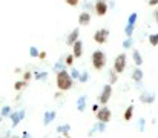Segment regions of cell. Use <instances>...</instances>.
Listing matches in <instances>:
<instances>
[{
	"label": "cell",
	"mask_w": 158,
	"mask_h": 138,
	"mask_svg": "<svg viewBox=\"0 0 158 138\" xmlns=\"http://www.w3.org/2000/svg\"><path fill=\"white\" fill-rule=\"evenodd\" d=\"M74 86V78L71 77L68 69H63L60 72H57V88L61 92H66L69 89H72Z\"/></svg>",
	"instance_id": "cell-1"
},
{
	"label": "cell",
	"mask_w": 158,
	"mask_h": 138,
	"mask_svg": "<svg viewBox=\"0 0 158 138\" xmlns=\"http://www.w3.org/2000/svg\"><path fill=\"white\" fill-rule=\"evenodd\" d=\"M91 63H92V68H94V69L102 71L106 66V63H107V57H106V54L102 49H97V51H94L92 55H91Z\"/></svg>",
	"instance_id": "cell-2"
},
{
	"label": "cell",
	"mask_w": 158,
	"mask_h": 138,
	"mask_svg": "<svg viewBox=\"0 0 158 138\" xmlns=\"http://www.w3.org/2000/svg\"><path fill=\"white\" fill-rule=\"evenodd\" d=\"M126 69H127V57H126V54H118L117 58L114 60V71L120 75Z\"/></svg>",
	"instance_id": "cell-3"
},
{
	"label": "cell",
	"mask_w": 158,
	"mask_h": 138,
	"mask_svg": "<svg viewBox=\"0 0 158 138\" xmlns=\"http://www.w3.org/2000/svg\"><path fill=\"white\" fill-rule=\"evenodd\" d=\"M110 97H112V86L107 83V85H105V86L102 88V92H100V95H98V104H100V106L107 104L109 100H110Z\"/></svg>",
	"instance_id": "cell-4"
},
{
	"label": "cell",
	"mask_w": 158,
	"mask_h": 138,
	"mask_svg": "<svg viewBox=\"0 0 158 138\" xmlns=\"http://www.w3.org/2000/svg\"><path fill=\"white\" fill-rule=\"evenodd\" d=\"M95 118H97V121H102V123H109L110 121V118H112V111L107 107V106H102L100 107V111L95 114Z\"/></svg>",
	"instance_id": "cell-5"
},
{
	"label": "cell",
	"mask_w": 158,
	"mask_h": 138,
	"mask_svg": "<svg viewBox=\"0 0 158 138\" xmlns=\"http://www.w3.org/2000/svg\"><path fill=\"white\" fill-rule=\"evenodd\" d=\"M107 39H109V29H106V28L97 29L94 32V42L97 45H105L106 42H107Z\"/></svg>",
	"instance_id": "cell-6"
},
{
	"label": "cell",
	"mask_w": 158,
	"mask_h": 138,
	"mask_svg": "<svg viewBox=\"0 0 158 138\" xmlns=\"http://www.w3.org/2000/svg\"><path fill=\"white\" fill-rule=\"evenodd\" d=\"M155 98H157L155 92H149V91L141 92V94H140V97H138L140 103H143V104H154Z\"/></svg>",
	"instance_id": "cell-7"
},
{
	"label": "cell",
	"mask_w": 158,
	"mask_h": 138,
	"mask_svg": "<svg viewBox=\"0 0 158 138\" xmlns=\"http://www.w3.org/2000/svg\"><path fill=\"white\" fill-rule=\"evenodd\" d=\"M107 9H109V5L106 3V2H100V0H97L95 2V5H94V11H95V14L97 15H100V17H103L107 14Z\"/></svg>",
	"instance_id": "cell-8"
},
{
	"label": "cell",
	"mask_w": 158,
	"mask_h": 138,
	"mask_svg": "<svg viewBox=\"0 0 158 138\" xmlns=\"http://www.w3.org/2000/svg\"><path fill=\"white\" fill-rule=\"evenodd\" d=\"M77 40H80V31L75 28V29H72V31L68 34V37H66V45L74 46V43H75Z\"/></svg>",
	"instance_id": "cell-9"
},
{
	"label": "cell",
	"mask_w": 158,
	"mask_h": 138,
	"mask_svg": "<svg viewBox=\"0 0 158 138\" xmlns=\"http://www.w3.org/2000/svg\"><path fill=\"white\" fill-rule=\"evenodd\" d=\"M91 12L89 11H81L80 12V15H78V25L80 26H89V23H91Z\"/></svg>",
	"instance_id": "cell-10"
},
{
	"label": "cell",
	"mask_w": 158,
	"mask_h": 138,
	"mask_svg": "<svg viewBox=\"0 0 158 138\" xmlns=\"http://www.w3.org/2000/svg\"><path fill=\"white\" fill-rule=\"evenodd\" d=\"M25 111L22 109V111H19V112H12L11 115H9V118H11V121H12V128H15V126H19V123L25 118Z\"/></svg>",
	"instance_id": "cell-11"
},
{
	"label": "cell",
	"mask_w": 158,
	"mask_h": 138,
	"mask_svg": "<svg viewBox=\"0 0 158 138\" xmlns=\"http://www.w3.org/2000/svg\"><path fill=\"white\" fill-rule=\"evenodd\" d=\"M106 126H107L106 123H102V121H97V123H95V124L92 126V129H91V131L88 132V137H94V135H95L97 132H102V134H103V132L106 131Z\"/></svg>",
	"instance_id": "cell-12"
},
{
	"label": "cell",
	"mask_w": 158,
	"mask_h": 138,
	"mask_svg": "<svg viewBox=\"0 0 158 138\" xmlns=\"http://www.w3.org/2000/svg\"><path fill=\"white\" fill-rule=\"evenodd\" d=\"M75 107L78 112H85L86 107H88V95H81L77 98V103H75Z\"/></svg>",
	"instance_id": "cell-13"
},
{
	"label": "cell",
	"mask_w": 158,
	"mask_h": 138,
	"mask_svg": "<svg viewBox=\"0 0 158 138\" xmlns=\"http://www.w3.org/2000/svg\"><path fill=\"white\" fill-rule=\"evenodd\" d=\"M72 55L75 58H80L83 55V42L81 40H77L74 43V46H72Z\"/></svg>",
	"instance_id": "cell-14"
},
{
	"label": "cell",
	"mask_w": 158,
	"mask_h": 138,
	"mask_svg": "<svg viewBox=\"0 0 158 138\" xmlns=\"http://www.w3.org/2000/svg\"><path fill=\"white\" fill-rule=\"evenodd\" d=\"M143 77H144V74H143V71H141V68H134V71H132V74H131V78L135 82V83H141V80H143Z\"/></svg>",
	"instance_id": "cell-15"
},
{
	"label": "cell",
	"mask_w": 158,
	"mask_h": 138,
	"mask_svg": "<svg viewBox=\"0 0 158 138\" xmlns=\"http://www.w3.org/2000/svg\"><path fill=\"white\" fill-rule=\"evenodd\" d=\"M55 117H57V112L55 111H46L45 115H43V126H49L55 120Z\"/></svg>",
	"instance_id": "cell-16"
},
{
	"label": "cell",
	"mask_w": 158,
	"mask_h": 138,
	"mask_svg": "<svg viewBox=\"0 0 158 138\" xmlns=\"http://www.w3.org/2000/svg\"><path fill=\"white\" fill-rule=\"evenodd\" d=\"M132 60H134V63H135V66L137 68H140L141 65H143V55L140 54V51L138 49H132Z\"/></svg>",
	"instance_id": "cell-17"
},
{
	"label": "cell",
	"mask_w": 158,
	"mask_h": 138,
	"mask_svg": "<svg viewBox=\"0 0 158 138\" xmlns=\"http://www.w3.org/2000/svg\"><path fill=\"white\" fill-rule=\"evenodd\" d=\"M134 111H135V106H134V104H129V106L126 107V111H124V114H123L124 121H131V120H132V117H134Z\"/></svg>",
	"instance_id": "cell-18"
},
{
	"label": "cell",
	"mask_w": 158,
	"mask_h": 138,
	"mask_svg": "<svg viewBox=\"0 0 158 138\" xmlns=\"http://www.w3.org/2000/svg\"><path fill=\"white\" fill-rule=\"evenodd\" d=\"M58 134H61L63 137H66V135H69V132H71V124L69 123H64V124H60L57 129H55Z\"/></svg>",
	"instance_id": "cell-19"
},
{
	"label": "cell",
	"mask_w": 158,
	"mask_h": 138,
	"mask_svg": "<svg viewBox=\"0 0 158 138\" xmlns=\"http://www.w3.org/2000/svg\"><path fill=\"white\" fill-rule=\"evenodd\" d=\"M66 66V63H64V55L63 57H60L55 63H54V71H57V72H60V71H63V69H66L64 68Z\"/></svg>",
	"instance_id": "cell-20"
},
{
	"label": "cell",
	"mask_w": 158,
	"mask_h": 138,
	"mask_svg": "<svg viewBox=\"0 0 158 138\" xmlns=\"http://www.w3.org/2000/svg\"><path fill=\"white\" fill-rule=\"evenodd\" d=\"M137 20H138V12H131L127 17V23L126 25H135L137 26Z\"/></svg>",
	"instance_id": "cell-21"
},
{
	"label": "cell",
	"mask_w": 158,
	"mask_h": 138,
	"mask_svg": "<svg viewBox=\"0 0 158 138\" xmlns=\"http://www.w3.org/2000/svg\"><path fill=\"white\" fill-rule=\"evenodd\" d=\"M137 129H138V132H144V131H146V118H144V117H140V118H138Z\"/></svg>",
	"instance_id": "cell-22"
},
{
	"label": "cell",
	"mask_w": 158,
	"mask_h": 138,
	"mask_svg": "<svg viewBox=\"0 0 158 138\" xmlns=\"http://www.w3.org/2000/svg\"><path fill=\"white\" fill-rule=\"evenodd\" d=\"M135 31V25H126L124 26V34H126V39H131L132 34Z\"/></svg>",
	"instance_id": "cell-23"
},
{
	"label": "cell",
	"mask_w": 158,
	"mask_h": 138,
	"mask_svg": "<svg viewBox=\"0 0 158 138\" xmlns=\"http://www.w3.org/2000/svg\"><path fill=\"white\" fill-rule=\"evenodd\" d=\"M48 75H49V74H48L46 71H42V72H40V71H37V72H35V80L46 82V80H48Z\"/></svg>",
	"instance_id": "cell-24"
},
{
	"label": "cell",
	"mask_w": 158,
	"mask_h": 138,
	"mask_svg": "<svg viewBox=\"0 0 158 138\" xmlns=\"http://www.w3.org/2000/svg\"><path fill=\"white\" fill-rule=\"evenodd\" d=\"M118 82V74L112 69V71H109V85L112 86V85H115Z\"/></svg>",
	"instance_id": "cell-25"
},
{
	"label": "cell",
	"mask_w": 158,
	"mask_h": 138,
	"mask_svg": "<svg viewBox=\"0 0 158 138\" xmlns=\"http://www.w3.org/2000/svg\"><path fill=\"white\" fill-rule=\"evenodd\" d=\"M26 86H28V83H26L25 80H19V82L14 83V89H15V91H22V89L26 88Z\"/></svg>",
	"instance_id": "cell-26"
},
{
	"label": "cell",
	"mask_w": 158,
	"mask_h": 138,
	"mask_svg": "<svg viewBox=\"0 0 158 138\" xmlns=\"http://www.w3.org/2000/svg\"><path fill=\"white\" fill-rule=\"evenodd\" d=\"M121 46H123V49H126V51L131 49V48L134 46V39H132V37H131V39H126V40L121 43Z\"/></svg>",
	"instance_id": "cell-27"
},
{
	"label": "cell",
	"mask_w": 158,
	"mask_h": 138,
	"mask_svg": "<svg viewBox=\"0 0 158 138\" xmlns=\"http://www.w3.org/2000/svg\"><path fill=\"white\" fill-rule=\"evenodd\" d=\"M148 40H149L151 46H158V32H155V34H151Z\"/></svg>",
	"instance_id": "cell-28"
},
{
	"label": "cell",
	"mask_w": 158,
	"mask_h": 138,
	"mask_svg": "<svg viewBox=\"0 0 158 138\" xmlns=\"http://www.w3.org/2000/svg\"><path fill=\"white\" fill-rule=\"evenodd\" d=\"M74 60H75V57L72 55V54H69V55H64V63H66V66H72L74 65Z\"/></svg>",
	"instance_id": "cell-29"
},
{
	"label": "cell",
	"mask_w": 158,
	"mask_h": 138,
	"mask_svg": "<svg viewBox=\"0 0 158 138\" xmlns=\"http://www.w3.org/2000/svg\"><path fill=\"white\" fill-rule=\"evenodd\" d=\"M88 80H89V72H88V71H81L78 82H80V83H86Z\"/></svg>",
	"instance_id": "cell-30"
},
{
	"label": "cell",
	"mask_w": 158,
	"mask_h": 138,
	"mask_svg": "<svg viewBox=\"0 0 158 138\" xmlns=\"http://www.w3.org/2000/svg\"><path fill=\"white\" fill-rule=\"evenodd\" d=\"M0 114H2V117H8V118H9V115L12 114V111H11L9 106H3V109L0 111Z\"/></svg>",
	"instance_id": "cell-31"
},
{
	"label": "cell",
	"mask_w": 158,
	"mask_h": 138,
	"mask_svg": "<svg viewBox=\"0 0 158 138\" xmlns=\"http://www.w3.org/2000/svg\"><path fill=\"white\" fill-rule=\"evenodd\" d=\"M69 74H71V77H72V78H74V82H75V80H78V78H80V74H81V72H80L78 69H75V68H72Z\"/></svg>",
	"instance_id": "cell-32"
},
{
	"label": "cell",
	"mask_w": 158,
	"mask_h": 138,
	"mask_svg": "<svg viewBox=\"0 0 158 138\" xmlns=\"http://www.w3.org/2000/svg\"><path fill=\"white\" fill-rule=\"evenodd\" d=\"M29 55L35 58V57H39V55H40V51H39L35 46H31V48H29Z\"/></svg>",
	"instance_id": "cell-33"
},
{
	"label": "cell",
	"mask_w": 158,
	"mask_h": 138,
	"mask_svg": "<svg viewBox=\"0 0 158 138\" xmlns=\"http://www.w3.org/2000/svg\"><path fill=\"white\" fill-rule=\"evenodd\" d=\"M31 78H32V72H31V71H25V72H23V80L28 83Z\"/></svg>",
	"instance_id": "cell-34"
},
{
	"label": "cell",
	"mask_w": 158,
	"mask_h": 138,
	"mask_svg": "<svg viewBox=\"0 0 158 138\" xmlns=\"http://www.w3.org/2000/svg\"><path fill=\"white\" fill-rule=\"evenodd\" d=\"M64 3H66V5H69V6L77 8V6H78V3H80V0H64Z\"/></svg>",
	"instance_id": "cell-35"
},
{
	"label": "cell",
	"mask_w": 158,
	"mask_h": 138,
	"mask_svg": "<svg viewBox=\"0 0 158 138\" xmlns=\"http://www.w3.org/2000/svg\"><path fill=\"white\" fill-rule=\"evenodd\" d=\"M22 138H32V137H31V134H29L28 131H23V134H22Z\"/></svg>",
	"instance_id": "cell-36"
},
{
	"label": "cell",
	"mask_w": 158,
	"mask_h": 138,
	"mask_svg": "<svg viewBox=\"0 0 158 138\" xmlns=\"http://www.w3.org/2000/svg\"><path fill=\"white\" fill-rule=\"evenodd\" d=\"M149 6H158V0H149Z\"/></svg>",
	"instance_id": "cell-37"
},
{
	"label": "cell",
	"mask_w": 158,
	"mask_h": 138,
	"mask_svg": "<svg viewBox=\"0 0 158 138\" xmlns=\"http://www.w3.org/2000/svg\"><path fill=\"white\" fill-rule=\"evenodd\" d=\"M100 107H102V106H100V104H94V106H92V111H94V112H95V114H97V112H98V111H100Z\"/></svg>",
	"instance_id": "cell-38"
},
{
	"label": "cell",
	"mask_w": 158,
	"mask_h": 138,
	"mask_svg": "<svg viewBox=\"0 0 158 138\" xmlns=\"http://www.w3.org/2000/svg\"><path fill=\"white\" fill-rule=\"evenodd\" d=\"M83 8H85V11H88V8H89V9H91V8H94V5H91V3H88V2H86V3H85V6H83Z\"/></svg>",
	"instance_id": "cell-39"
},
{
	"label": "cell",
	"mask_w": 158,
	"mask_h": 138,
	"mask_svg": "<svg viewBox=\"0 0 158 138\" xmlns=\"http://www.w3.org/2000/svg\"><path fill=\"white\" fill-rule=\"evenodd\" d=\"M39 58L45 60V58H46V52H45V51H42V52H40V55H39Z\"/></svg>",
	"instance_id": "cell-40"
},
{
	"label": "cell",
	"mask_w": 158,
	"mask_h": 138,
	"mask_svg": "<svg viewBox=\"0 0 158 138\" xmlns=\"http://www.w3.org/2000/svg\"><path fill=\"white\" fill-rule=\"evenodd\" d=\"M154 19H155V22H157V25H158V8L154 11Z\"/></svg>",
	"instance_id": "cell-41"
},
{
	"label": "cell",
	"mask_w": 158,
	"mask_h": 138,
	"mask_svg": "<svg viewBox=\"0 0 158 138\" xmlns=\"http://www.w3.org/2000/svg\"><path fill=\"white\" fill-rule=\"evenodd\" d=\"M61 95H63V92H57V94H55V95H54V98H60V97H61Z\"/></svg>",
	"instance_id": "cell-42"
},
{
	"label": "cell",
	"mask_w": 158,
	"mask_h": 138,
	"mask_svg": "<svg viewBox=\"0 0 158 138\" xmlns=\"http://www.w3.org/2000/svg\"><path fill=\"white\" fill-rule=\"evenodd\" d=\"M107 5H109V8H114V6H115V2H110V3H107Z\"/></svg>",
	"instance_id": "cell-43"
},
{
	"label": "cell",
	"mask_w": 158,
	"mask_h": 138,
	"mask_svg": "<svg viewBox=\"0 0 158 138\" xmlns=\"http://www.w3.org/2000/svg\"><path fill=\"white\" fill-rule=\"evenodd\" d=\"M0 121H2V114H0Z\"/></svg>",
	"instance_id": "cell-44"
},
{
	"label": "cell",
	"mask_w": 158,
	"mask_h": 138,
	"mask_svg": "<svg viewBox=\"0 0 158 138\" xmlns=\"http://www.w3.org/2000/svg\"><path fill=\"white\" fill-rule=\"evenodd\" d=\"M11 138H20V137H11Z\"/></svg>",
	"instance_id": "cell-45"
},
{
	"label": "cell",
	"mask_w": 158,
	"mask_h": 138,
	"mask_svg": "<svg viewBox=\"0 0 158 138\" xmlns=\"http://www.w3.org/2000/svg\"><path fill=\"white\" fill-rule=\"evenodd\" d=\"M57 138H63V135H61V137H57Z\"/></svg>",
	"instance_id": "cell-46"
},
{
	"label": "cell",
	"mask_w": 158,
	"mask_h": 138,
	"mask_svg": "<svg viewBox=\"0 0 158 138\" xmlns=\"http://www.w3.org/2000/svg\"><path fill=\"white\" fill-rule=\"evenodd\" d=\"M2 138H8V137H2Z\"/></svg>",
	"instance_id": "cell-47"
},
{
	"label": "cell",
	"mask_w": 158,
	"mask_h": 138,
	"mask_svg": "<svg viewBox=\"0 0 158 138\" xmlns=\"http://www.w3.org/2000/svg\"><path fill=\"white\" fill-rule=\"evenodd\" d=\"M85 2H86V0H85Z\"/></svg>",
	"instance_id": "cell-48"
}]
</instances>
